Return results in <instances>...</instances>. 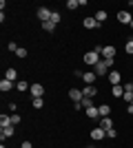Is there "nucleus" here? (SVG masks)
Returning a JSON list of instances; mask_svg holds the SVG:
<instances>
[{
    "label": "nucleus",
    "mask_w": 133,
    "mask_h": 148,
    "mask_svg": "<svg viewBox=\"0 0 133 148\" xmlns=\"http://www.w3.org/2000/svg\"><path fill=\"white\" fill-rule=\"evenodd\" d=\"M111 64H113V60H100L93 66V73L100 75V77H102V75H109V66H111Z\"/></svg>",
    "instance_id": "obj_1"
},
{
    "label": "nucleus",
    "mask_w": 133,
    "mask_h": 148,
    "mask_svg": "<svg viewBox=\"0 0 133 148\" xmlns=\"http://www.w3.org/2000/svg\"><path fill=\"white\" fill-rule=\"evenodd\" d=\"M82 62H84V64H89V66H95V64L100 62V53H98V51H87L84 58H82Z\"/></svg>",
    "instance_id": "obj_2"
},
{
    "label": "nucleus",
    "mask_w": 133,
    "mask_h": 148,
    "mask_svg": "<svg viewBox=\"0 0 133 148\" xmlns=\"http://www.w3.org/2000/svg\"><path fill=\"white\" fill-rule=\"evenodd\" d=\"M100 56H102V60H113V58H115V47H113V44H107V47H102Z\"/></svg>",
    "instance_id": "obj_3"
},
{
    "label": "nucleus",
    "mask_w": 133,
    "mask_h": 148,
    "mask_svg": "<svg viewBox=\"0 0 133 148\" xmlns=\"http://www.w3.org/2000/svg\"><path fill=\"white\" fill-rule=\"evenodd\" d=\"M51 13H53V11H51V9H47V7H40V9H38V18H40V22H42V25L51 20Z\"/></svg>",
    "instance_id": "obj_4"
},
{
    "label": "nucleus",
    "mask_w": 133,
    "mask_h": 148,
    "mask_svg": "<svg viewBox=\"0 0 133 148\" xmlns=\"http://www.w3.org/2000/svg\"><path fill=\"white\" fill-rule=\"evenodd\" d=\"M131 13L127 11V9H122V11H118V22H122V25H131Z\"/></svg>",
    "instance_id": "obj_5"
},
{
    "label": "nucleus",
    "mask_w": 133,
    "mask_h": 148,
    "mask_svg": "<svg viewBox=\"0 0 133 148\" xmlns=\"http://www.w3.org/2000/svg\"><path fill=\"white\" fill-rule=\"evenodd\" d=\"M107 77H109V82H111V86H118V84L122 82V73L120 71H111Z\"/></svg>",
    "instance_id": "obj_6"
},
{
    "label": "nucleus",
    "mask_w": 133,
    "mask_h": 148,
    "mask_svg": "<svg viewBox=\"0 0 133 148\" xmlns=\"http://www.w3.org/2000/svg\"><path fill=\"white\" fill-rule=\"evenodd\" d=\"M104 137H107V130L100 128V126L91 130V139H95V142H100V139H104Z\"/></svg>",
    "instance_id": "obj_7"
},
{
    "label": "nucleus",
    "mask_w": 133,
    "mask_h": 148,
    "mask_svg": "<svg viewBox=\"0 0 133 148\" xmlns=\"http://www.w3.org/2000/svg\"><path fill=\"white\" fill-rule=\"evenodd\" d=\"M5 80H9V82H13V84H16V82H18V71H16L13 66H9V69L5 71Z\"/></svg>",
    "instance_id": "obj_8"
},
{
    "label": "nucleus",
    "mask_w": 133,
    "mask_h": 148,
    "mask_svg": "<svg viewBox=\"0 0 133 148\" xmlns=\"http://www.w3.org/2000/svg\"><path fill=\"white\" fill-rule=\"evenodd\" d=\"M82 95H84V97H91V99H93L95 95H98V88H95L93 84H87V86L82 88Z\"/></svg>",
    "instance_id": "obj_9"
},
{
    "label": "nucleus",
    "mask_w": 133,
    "mask_h": 148,
    "mask_svg": "<svg viewBox=\"0 0 133 148\" xmlns=\"http://www.w3.org/2000/svg\"><path fill=\"white\" fill-rule=\"evenodd\" d=\"M29 93H31L33 97H42V95H44V86H42V84H31Z\"/></svg>",
    "instance_id": "obj_10"
},
{
    "label": "nucleus",
    "mask_w": 133,
    "mask_h": 148,
    "mask_svg": "<svg viewBox=\"0 0 133 148\" xmlns=\"http://www.w3.org/2000/svg\"><path fill=\"white\" fill-rule=\"evenodd\" d=\"M69 97L73 99V104H78V102H82L84 95H82V91H78V88H71V91H69Z\"/></svg>",
    "instance_id": "obj_11"
},
{
    "label": "nucleus",
    "mask_w": 133,
    "mask_h": 148,
    "mask_svg": "<svg viewBox=\"0 0 133 148\" xmlns=\"http://www.w3.org/2000/svg\"><path fill=\"white\" fill-rule=\"evenodd\" d=\"M13 133H16V130H13V124H11V126H2V128H0V137H2V139L11 137Z\"/></svg>",
    "instance_id": "obj_12"
},
{
    "label": "nucleus",
    "mask_w": 133,
    "mask_h": 148,
    "mask_svg": "<svg viewBox=\"0 0 133 148\" xmlns=\"http://www.w3.org/2000/svg\"><path fill=\"white\" fill-rule=\"evenodd\" d=\"M84 29H98V27H100V22H98V20L95 18H84Z\"/></svg>",
    "instance_id": "obj_13"
},
{
    "label": "nucleus",
    "mask_w": 133,
    "mask_h": 148,
    "mask_svg": "<svg viewBox=\"0 0 133 148\" xmlns=\"http://www.w3.org/2000/svg\"><path fill=\"white\" fill-rule=\"evenodd\" d=\"M100 128H104V130L113 128V119L111 117H100Z\"/></svg>",
    "instance_id": "obj_14"
},
{
    "label": "nucleus",
    "mask_w": 133,
    "mask_h": 148,
    "mask_svg": "<svg viewBox=\"0 0 133 148\" xmlns=\"http://www.w3.org/2000/svg\"><path fill=\"white\" fill-rule=\"evenodd\" d=\"M13 86H16V84H13V82H9V80H2V82H0V91H2V93H9Z\"/></svg>",
    "instance_id": "obj_15"
},
{
    "label": "nucleus",
    "mask_w": 133,
    "mask_h": 148,
    "mask_svg": "<svg viewBox=\"0 0 133 148\" xmlns=\"http://www.w3.org/2000/svg\"><path fill=\"white\" fill-rule=\"evenodd\" d=\"M98 111H100V117H111V108H109V104H100V106H98Z\"/></svg>",
    "instance_id": "obj_16"
},
{
    "label": "nucleus",
    "mask_w": 133,
    "mask_h": 148,
    "mask_svg": "<svg viewBox=\"0 0 133 148\" xmlns=\"http://www.w3.org/2000/svg\"><path fill=\"white\" fill-rule=\"evenodd\" d=\"M87 117H91V119H100V111L95 108V106H91V108H87Z\"/></svg>",
    "instance_id": "obj_17"
},
{
    "label": "nucleus",
    "mask_w": 133,
    "mask_h": 148,
    "mask_svg": "<svg viewBox=\"0 0 133 148\" xmlns=\"http://www.w3.org/2000/svg\"><path fill=\"white\" fill-rule=\"evenodd\" d=\"M111 95H113V97H124V88H122V84L111 86Z\"/></svg>",
    "instance_id": "obj_18"
},
{
    "label": "nucleus",
    "mask_w": 133,
    "mask_h": 148,
    "mask_svg": "<svg viewBox=\"0 0 133 148\" xmlns=\"http://www.w3.org/2000/svg\"><path fill=\"white\" fill-rule=\"evenodd\" d=\"M93 18H95V20H98V22L102 25V22H104V20L109 18V13L104 11V9H100V11H95V16H93Z\"/></svg>",
    "instance_id": "obj_19"
},
{
    "label": "nucleus",
    "mask_w": 133,
    "mask_h": 148,
    "mask_svg": "<svg viewBox=\"0 0 133 148\" xmlns=\"http://www.w3.org/2000/svg\"><path fill=\"white\" fill-rule=\"evenodd\" d=\"M95 77H98V75H95L93 71H89V73H84V75H82L84 84H93V82H95Z\"/></svg>",
    "instance_id": "obj_20"
},
{
    "label": "nucleus",
    "mask_w": 133,
    "mask_h": 148,
    "mask_svg": "<svg viewBox=\"0 0 133 148\" xmlns=\"http://www.w3.org/2000/svg\"><path fill=\"white\" fill-rule=\"evenodd\" d=\"M16 88H18V91H22V93H25V91H29V88H31V84H27L25 80H18V82H16Z\"/></svg>",
    "instance_id": "obj_21"
},
{
    "label": "nucleus",
    "mask_w": 133,
    "mask_h": 148,
    "mask_svg": "<svg viewBox=\"0 0 133 148\" xmlns=\"http://www.w3.org/2000/svg\"><path fill=\"white\" fill-rule=\"evenodd\" d=\"M0 126H11V115H0Z\"/></svg>",
    "instance_id": "obj_22"
},
{
    "label": "nucleus",
    "mask_w": 133,
    "mask_h": 148,
    "mask_svg": "<svg viewBox=\"0 0 133 148\" xmlns=\"http://www.w3.org/2000/svg\"><path fill=\"white\" fill-rule=\"evenodd\" d=\"M31 106H33V108H42V106H44V99L42 97H33L31 99Z\"/></svg>",
    "instance_id": "obj_23"
},
{
    "label": "nucleus",
    "mask_w": 133,
    "mask_h": 148,
    "mask_svg": "<svg viewBox=\"0 0 133 148\" xmlns=\"http://www.w3.org/2000/svg\"><path fill=\"white\" fill-rule=\"evenodd\" d=\"M80 104H82V108L87 111V108H91V106H93V99H91V97H82V102H80Z\"/></svg>",
    "instance_id": "obj_24"
},
{
    "label": "nucleus",
    "mask_w": 133,
    "mask_h": 148,
    "mask_svg": "<svg viewBox=\"0 0 133 148\" xmlns=\"http://www.w3.org/2000/svg\"><path fill=\"white\" fill-rule=\"evenodd\" d=\"M124 88V95H133V82H127V84H122Z\"/></svg>",
    "instance_id": "obj_25"
},
{
    "label": "nucleus",
    "mask_w": 133,
    "mask_h": 148,
    "mask_svg": "<svg viewBox=\"0 0 133 148\" xmlns=\"http://www.w3.org/2000/svg\"><path fill=\"white\" fill-rule=\"evenodd\" d=\"M60 20H62V18H60V13H58V11H53V13H51V20H49V22H53V25H58Z\"/></svg>",
    "instance_id": "obj_26"
},
{
    "label": "nucleus",
    "mask_w": 133,
    "mask_h": 148,
    "mask_svg": "<svg viewBox=\"0 0 133 148\" xmlns=\"http://www.w3.org/2000/svg\"><path fill=\"white\" fill-rule=\"evenodd\" d=\"M42 29L47 31V33H51V31L56 29V25H53V22H44V25H42Z\"/></svg>",
    "instance_id": "obj_27"
},
{
    "label": "nucleus",
    "mask_w": 133,
    "mask_h": 148,
    "mask_svg": "<svg viewBox=\"0 0 133 148\" xmlns=\"http://www.w3.org/2000/svg\"><path fill=\"white\" fill-rule=\"evenodd\" d=\"M16 56L22 60V58H27V49H22V47H18V51H16Z\"/></svg>",
    "instance_id": "obj_28"
},
{
    "label": "nucleus",
    "mask_w": 133,
    "mask_h": 148,
    "mask_svg": "<svg viewBox=\"0 0 133 148\" xmlns=\"http://www.w3.org/2000/svg\"><path fill=\"white\" fill-rule=\"evenodd\" d=\"M124 49H127V53H129V56H133V40H129V42L124 44Z\"/></svg>",
    "instance_id": "obj_29"
},
{
    "label": "nucleus",
    "mask_w": 133,
    "mask_h": 148,
    "mask_svg": "<svg viewBox=\"0 0 133 148\" xmlns=\"http://www.w3.org/2000/svg\"><path fill=\"white\" fill-rule=\"evenodd\" d=\"M7 49H9V51H13V53H16V51H18V44H16V42H9V44H7Z\"/></svg>",
    "instance_id": "obj_30"
},
{
    "label": "nucleus",
    "mask_w": 133,
    "mask_h": 148,
    "mask_svg": "<svg viewBox=\"0 0 133 148\" xmlns=\"http://www.w3.org/2000/svg\"><path fill=\"white\" fill-rule=\"evenodd\" d=\"M11 124L16 126V124H20V115H11Z\"/></svg>",
    "instance_id": "obj_31"
},
{
    "label": "nucleus",
    "mask_w": 133,
    "mask_h": 148,
    "mask_svg": "<svg viewBox=\"0 0 133 148\" xmlns=\"http://www.w3.org/2000/svg\"><path fill=\"white\" fill-rule=\"evenodd\" d=\"M115 135H118V133H115V130H113V128H109V130H107V137H111V139H113V137H115Z\"/></svg>",
    "instance_id": "obj_32"
},
{
    "label": "nucleus",
    "mask_w": 133,
    "mask_h": 148,
    "mask_svg": "<svg viewBox=\"0 0 133 148\" xmlns=\"http://www.w3.org/2000/svg\"><path fill=\"white\" fill-rule=\"evenodd\" d=\"M20 148H33V146H31V142H22V146H20Z\"/></svg>",
    "instance_id": "obj_33"
},
{
    "label": "nucleus",
    "mask_w": 133,
    "mask_h": 148,
    "mask_svg": "<svg viewBox=\"0 0 133 148\" xmlns=\"http://www.w3.org/2000/svg\"><path fill=\"white\" fill-rule=\"evenodd\" d=\"M127 113H133V104H129V106H127Z\"/></svg>",
    "instance_id": "obj_34"
},
{
    "label": "nucleus",
    "mask_w": 133,
    "mask_h": 148,
    "mask_svg": "<svg viewBox=\"0 0 133 148\" xmlns=\"http://www.w3.org/2000/svg\"><path fill=\"white\" fill-rule=\"evenodd\" d=\"M129 27H131V29H133V20H131V25H129Z\"/></svg>",
    "instance_id": "obj_35"
}]
</instances>
